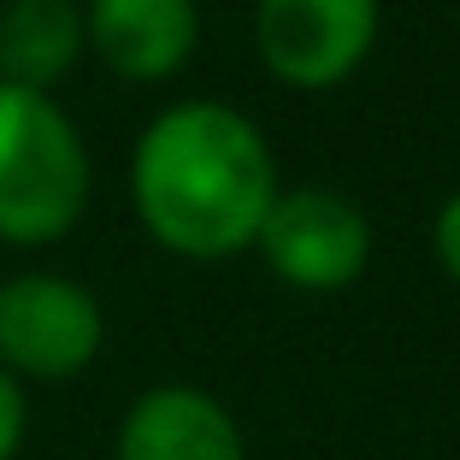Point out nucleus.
Wrapping results in <instances>:
<instances>
[{"mask_svg": "<svg viewBox=\"0 0 460 460\" xmlns=\"http://www.w3.org/2000/svg\"><path fill=\"white\" fill-rule=\"evenodd\" d=\"M278 190L266 130L225 101H177L136 136V218L177 260H230L254 248Z\"/></svg>", "mask_w": 460, "mask_h": 460, "instance_id": "nucleus-1", "label": "nucleus"}, {"mask_svg": "<svg viewBox=\"0 0 460 460\" xmlns=\"http://www.w3.org/2000/svg\"><path fill=\"white\" fill-rule=\"evenodd\" d=\"M95 165L48 89L0 83V243L41 248L77 230Z\"/></svg>", "mask_w": 460, "mask_h": 460, "instance_id": "nucleus-2", "label": "nucleus"}, {"mask_svg": "<svg viewBox=\"0 0 460 460\" xmlns=\"http://www.w3.org/2000/svg\"><path fill=\"white\" fill-rule=\"evenodd\" d=\"M254 248L278 284L301 296H337L372 260V218L331 183H301L271 195Z\"/></svg>", "mask_w": 460, "mask_h": 460, "instance_id": "nucleus-3", "label": "nucleus"}, {"mask_svg": "<svg viewBox=\"0 0 460 460\" xmlns=\"http://www.w3.org/2000/svg\"><path fill=\"white\" fill-rule=\"evenodd\" d=\"M378 0H254V54L284 89L325 95L378 48Z\"/></svg>", "mask_w": 460, "mask_h": 460, "instance_id": "nucleus-4", "label": "nucleus"}, {"mask_svg": "<svg viewBox=\"0 0 460 460\" xmlns=\"http://www.w3.org/2000/svg\"><path fill=\"white\" fill-rule=\"evenodd\" d=\"M101 301L59 271H18L0 284V366L13 378L66 384L101 354Z\"/></svg>", "mask_w": 460, "mask_h": 460, "instance_id": "nucleus-5", "label": "nucleus"}, {"mask_svg": "<svg viewBox=\"0 0 460 460\" xmlns=\"http://www.w3.org/2000/svg\"><path fill=\"white\" fill-rule=\"evenodd\" d=\"M83 41L95 59L124 83H165L190 66L201 41V6L195 0H89L83 6Z\"/></svg>", "mask_w": 460, "mask_h": 460, "instance_id": "nucleus-6", "label": "nucleus"}, {"mask_svg": "<svg viewBox=\"0 0 460 460\" xmlns=\"http://www.w3.org/2000/svg\"><path fill=\"white\" fill-rule=\"evenodd\" d=\"M119 460H248L243 425L218 395L195 384H160L130 402L119 420Z\"/></svg>", "mask_w": 460, "mask_h": 460, "instance_id": "nucleus-7", "label": "nucleus"}, {"mask_svg": "<svg viewBox=\"0 0 460 460\" xmlns=\"http://www.w3.org/2000/svg\"><path fill=\"white\" fill-rule=\"evenodd\" d=\"M83 6L77 0H6L0 6V83L48 89L83 59Z\"/></svg>", "mask_w": 460, "mask_h": 460, "instance_id": "nucleus-8", "label": "nucleus"}, {"mask_svg": "<svg viewBox=\"0 0 460 460\" xmlns=\"http://www.w3.org/2000/svg\"><path fill=\"white\" fill-rule=\"evenodd\" d=\"M431 254H437V266L448 271V284H460V190L448 195L431 218Z\"/></svg>", "mask_w": 460, "mask_h": 460, "instance_id": "nucleus-9", "label": "nucleus"}, {"mask_svg": "<svg viewBox=\"0 0 460 460\" xmlns=\"http://www.w3.org/2000/svg\"><path fill=\"white\" fill-rule=\"evenodd\" d=\"M24 443V378L0 366V460H13Z\"/></svg>", "mask_w": 460, "mask_h": 460, "instance_id": "nucleus-10", "label": "nucleus"}]
</instances>
